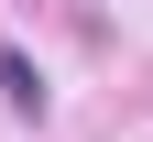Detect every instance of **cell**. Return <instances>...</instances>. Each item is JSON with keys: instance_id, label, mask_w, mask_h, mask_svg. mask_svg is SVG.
Returning a JSON list of instances; mask_svg holds the SVG:
<instances>
[{"instance_id": "1", "label": "cell", "mask_w": 153, "mask_h": 142, "mask_svg": "<svg viewBox=\"0 0 153 142\" xmlns=\"http://www.w3.org/2000/svg\"><path fill=\"white\" fill-rule=\"evenodd\" d=\"M0 88H11L22 120H44V77H33V55H0Z\"/></svg>"}]
</instances>
